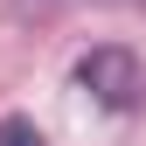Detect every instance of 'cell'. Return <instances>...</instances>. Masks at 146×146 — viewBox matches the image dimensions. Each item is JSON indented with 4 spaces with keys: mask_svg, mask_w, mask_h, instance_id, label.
<instances>
[{
    "mask_svg": "<svg viewBox=\"0 0 146 146\" xmlns=\"http://www.w3.org/2000/svg\"><path fill=\"white\" fill-rule=\"evenodd\" d=\"M77 84L104 104V111H132L139 90H146V70H139L132 49H90V56L77 63Z\"/></svg>",
    "mask_w": 146,
    "mask_h": 146,
    "instance_id": "cell-1",
    "label": "cell"
},
{
    "mask_svg": "<svg viewBox=\"0 0 146 146\" xmlns=\"http://www.w3.org/2000/svg\"><path fill=\"white\" fill-rule=\"evenodd\" d=\"M0 146H49V139L35 132L28 118H0Z\"/></svg>",
    "mask_w": 146,
    "mask_h": 146,
    "instance_id": "cell-2",
    "label": "cell"
}]
</instances>
